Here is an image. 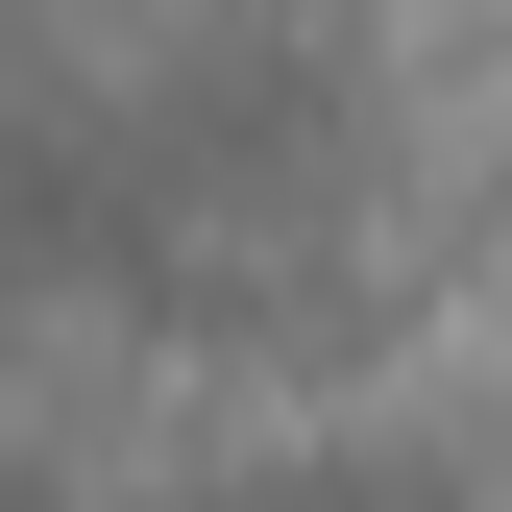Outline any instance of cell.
Wrapping results in <instances>:
<instances>
[{
    "mask_svg": "<svg viewBox=\"0 0 512 512\" xmlns=\"http://www.w3.org/2000/svg\"><path fill=\"white\" fill-rule=\"evenodd\" d=\"M147 512H464V488L391 464V439H293V464H196V488H147Z\"/></svg>",
    "mask_w": 512,
    "mask_h": 512,
    "instance_id": "6da1fadb",
    "label": "cell"
}]
</instances>
